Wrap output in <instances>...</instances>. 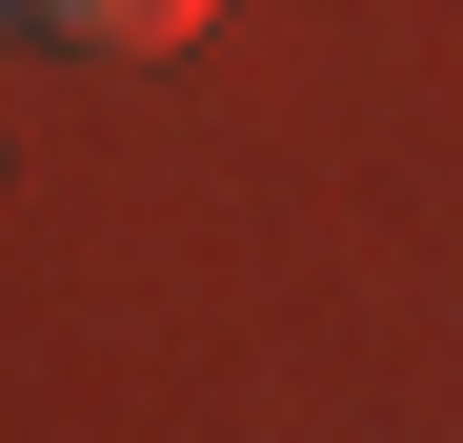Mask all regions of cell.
<instances>
[{
    "instance_id": "obj_2",
    "label": "cell",
    "mask_w": 463,
    "mask_h": 443,
    "mask_svg": "<svg viewBox=\"0 0 463 443\" xmlns=\"http://www.w3.org/2000/svg\"><path fill=\"white\" fill-rule=\"evenodd\" d=\"M0 21H21V0H0Z\"/></svg>"
},
{
    "instance_id": "obj_1",
    "label": "cell",
    "mask_w": 463,
    "mask_h": 443,
    "mask_svg": "<svg viewBox=\"0 0 463 443\" xmlns=\"http://www.w3.org/2000/svg\"><path fill=\"white\" fill-rule=\"evenodd\" d=\"M41 41H81V61H162V41H202V0H21Z\"/></svg>"
}]
</instances>
